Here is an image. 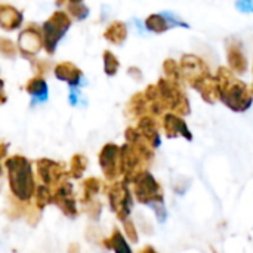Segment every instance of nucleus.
I'll list each match as a JSON object with an SVG mask.
<instances>
[{
  "label": "nucleus",
  "mask_w": 253,
  "mask_h": 253,
  "mask_svg": "<svg viewBox=\"0 0 253 253\" xmlns=\"http://www.w3.org/2000/svg\"><path fill=\"white\" fill-rule=\"evenodd\" d=\"M34 205L39 209H44L47 205L53 203V191L49 185L42 184L36 187V193H34Z\"/></svg>",
  "instance_id": "b1692460"
},
{
  "label": "nucleus",
  "mask_w": 253,
  "mask_h": 253,
  "mask_svg": "<svg viewBox=\"0 0 253 253\" xmlns=\"http://www.w3.org/2000/svg\"><path fill=\"white\" fill-rule=\"evenodd\" d=\"M163 71H165V76L173 82H178V83H182L184 80V74H182V70H181V64H178L175 59L172 58H168L165 59L163 62Z\"/></svg>",
  "instance_id": "393cba45"
},
{
  "label": "nucleus",
  "mask_w": 253,
  "mask_h": 253,
  "mask_svg": "<svg viewBox=\"0 0 253 253\" xmlns=\"http://www.w3.org/2000/svg\"><path fill=\"white\" fill-rule=\"evenodd\" d=\"M44 47L43 43V28H39L34 24H30L19 33L18 37V49L24 58H33L39 53V50Z\"/></svg>",
  "instance_id": "9d476101"
},
{
  "label": "nucleus",
  "mask_w": 253,
  "mask_h": 253,
  "mask_svg": "<svg viewBox=\"0 0 253 253\" xmlns=\"http://www.w3.org/2000/svg\"><path fill=\"white\" fill-rule=\"evenodd\" d=\"M34 71H36V76H43L49 71V62H44V61H37L34 62Z\"/></svg>",
  "instance_id": "7c9ffc66"
},
{
  "label": "nucleus",
  "mask_w": 253,
  "mask_h": 253,
  "mask_svg": "<svg viewBox=\"0 0 253 253\" xmlns=\"http://www.w3.org/2000/svg\"><path fill=\"white\" fill-rule=\"evenodd\" d=\"M82 188H83V194H82V203H89L90 200L95 199V196L99 193L101 190V179L98 178H87L83 181L82 184Z\"/></svg>",
  "instance_id": "5701e85b"
},
{
  "label": "nucleus",
  "mask_w": 253,
  "mask_h": 253,
  "mask_svg": "<svg viewBox=\"0 0 253 253\" xmlns=\"http://www.w3.org/2000/svg\"><path fill=\"white\" fill-rule=\"evenodd\" d=\"M132 184H133V196L141 205L163 206L165 203L163 190L157 182V179L148 170L139 173Z\"/></svg>",
  "instance_id": "39448f33"
},
{
  "label": "nucleus",
  "mask_w": 253,
  "mask_h": 253,
  "mask_svg": "<svg viewBox=\"0 0 253 253\" xmlns=\"http://www.w3.org/2000/svg\"><path fill=\"white\" fill-rule=\"evenodd\" d=\"M68 1H83V0H68Z\"/></svg>",
  "instance_id": "f704fd0d"
},
{
  "label": "nucleus",
  "mask_w": 253,
  "mask_h": 253,
  "mask_svg": "<svg viewBox=\"0 0 253 253\" xmlns=\"http://www.w3.org/2000/svg\"><path fill=\"white\" fill-rule=\"evenodd\" d=\"M123 227H125V234H126L127 240L132 243H136L138 242V233H136L133 221L130 218H127L126 221H123Z\"/></svg>",
  "instance_id": "c756f323"
},
{
  "label": "nucleus",
  "mask_w": 253,
  "mask_h": 253,
  "mask_svg": "<svg viewBox=\"0 0 253 253\" xmlns=\"http://www.w3.org/2000/svg\"><path fill=\"white\" fill-rule=\"evenodd\" d=\"M3 165L7 170V181L12 196L22 202H30L36 193V181L28 159L15 154L4 159Z\"/></svg>",
  "instance_id": "7ed1b4c3"
},
{
  "label": "nucleus",
  "mask_w": 253,
  "mask_h": 253,
  "mask_svg": "<svg viewBox=\"0 0 253 253\" xmlns=\"http://www.w3.org/2000/svg\"><path fill=\"white\" fill-rule=\"evenodd\" d=\"M53 191V205H56L61 212L68 216V218H76L77 216V205H76V197L73 191L71 182H68V178L59 182L52 188Z\"/></svg>",
  "instance_id": "f8f14e48"
},
{
  "label": "nucleus",
  "mask_w": 253,
  "mask_h": 253,
  "mask_svg": "<svg viewBox=\"0 0 253 253\" xmlns=\"http://www.w3.org/2000/svg\"><path fill=\"white\" fill-rule=\"evenodd\" d=\"M157 86L160 89V98L165 111H173L179 116H187L191 113L190 101L182 89V83L165 77L159 80Z\"/></svg>",
  "instance_id": "20e7f679"
},
{
  "label": "nucleus",
  "mask_w": 253,
  "mask_h": 253,
  "mask_svg": "<svg viewBox=\"0 0 253 253\" xmlns=\"http://www.w3.org/2000/svg\"><path fill=\"white\" fill-rule=\"evenodd\" d=\"M22 24V13L10 6V4H1L0 6V25L6 31H13L19 28Z\"/></svg>",
  "instance_id": "f3484780"
},
{
  "label": "nucleus",
  "mask_w": 253,
  "mask_h": 253,
  "mask_svg": "<svg viewBox=\"0 0 253 253\" xmlns=\"http://www.w3.org/2000/svg\"><path fill=\"white\" fill-rule=\"evenodd\" d=\"M6 148H7V145H6L4 142H1V157H3V159L6 157Z\"/></svg>",
  "instance_id": "473e14b6"
},
{
  "label": "nucleus",
  "mask_w": 253,
  "mask_h": 253,
  "mask_svg": "<svg viewBox=\"0 0 253 253\" xmlns=\"http://www.w3.org/2000/svg\"><path fill=\"white\" fill-rule=\"evenodd\" d=\"M129 74H130V76H133L136 80H139V79H141L139 76H142V74H141V71H139L136 67H130V68H129Z\"/></svg>",
  "instance_id": "2f4dec72"
},
{
  "label": "nucleus",
  "mask_w": 253,
  "mask_h": 253,
  "mask_svg": "<svg viewBox=\"0 0 253 253\" xmlns=\"http://www.w3.org/2000/svg\"><path fill=\"white\" fill-rule=\"evenodd\" d=\"M0 52L4 58H15L16 56V46L6 37L0 39Z\"/></svg>",
  "instance_id": "c85d7f7f"
},
{
  "label": "nucleus",
  "mask_w": 253,
  "mask_h": 253,
  "mask_svg": "<svg viewBox=\"0 0 253 253\" xmlns=\"http://www.w3.org/2000/svg\"><path fill=\"white\" fill-rule=\"evenodd\" d=\"M68 13L70 16H73L74 19H84L89 15V7L86 4H83L82 1H68Z\"/></svg>",
  "instance_id": "cd10ccee"
},
{
  "label": "nucleus",
  "mask_w": 253,
  "mask_h": 253,
  "mask_svg": "<svg viewBox=\"0 0 253 253\" xmlns=\"http://www.w3.org/2000/svg\"><path fill=\"white\" fill-rule=\"evenodd\" d=\"M36 168L39 179L50 188H53L64 179L70 178V172L65 170V165L50 159H39L36 162Z\"/></svg>",
  "instance_id": "1a4fd4ad"
},
{
  "label": "nucleus",
  "mask_w": 253,
  "mask_h": 253,
  "mask_svg": "<svg viewBox=\"0 0 253 253\" xmlns=\"http://www.w3.org/2000/svg\"><path fill=\"white\" fill-rule=\"evenodd\" d=\"M104 37L110 43H113V44H117V46L119 44H123L125 40H126V37H127V27H126V24L122 22V21L111 22L107 27V30L104 31Z\"/></svg>",
  "instance_id": "6ab92c4d"
},
{
  "label": "nucleus",
  "mask_w": 253,
  "mask_h": 253,
  "mask_svg": "<svg viewBox=\"0 0 253 253\" xmlns=\"http://www.w3.org/2000/svg\"><path fill=\"white\" fill-rule=\"evenodd\" d=\"M126 111H127V116H129L130 119H136V120H138L139 117L145 116L147 113H150V102H148V99H147V96H145V92H138V93H135V95L130 98Z\"/></svg>",
  "instance_id": "a211bd4d"
},
{
  "label": "nucleus",
  "mask_w": 253,
  "mask_h": 253,
  "mask_svg": "<svg viewBox=\"0 0 253 253\" xmlns=\"http://www.w3.org/2000/svg\"><path fill=\"white\" fill-rule=\"evenodd\" d=\"M104 248L113 249L116 252H130V246L125 242L123 234L117 228H114L113 234L108 239L104 240Z\"/></svg>",
  "instance_id": "4be33fe9"
},
{
  "label": "nucleus",
  "mask_w": 253,
  "mask_h": 253,
  "mask_svg": "<svg viewBox=\"0 0 253 253\" xmlns=\"http://www.w3.org/2000/svg\"><path fill=\"white\" fill-rule=\"evenodd\" d=\"M216 79L219 83L221 101L233 111L243 113L251 108L253 102V86L249 87L245 82L236 77L231 68L219 67L216 71Z\"/></svg>",
  "instance_id": "f03ea898"
},
{
  "label": "nucleus",
  "mask_w": 253,
  "mask_h": 253,
  "mask_svg": "<svg viewBox=\"0 0 253 253\" xmlns=\"http://www.w3.org/2000/svg\"><path fill=\"white\" fill-rule=\"evenodd\" d=\"M25 90H27L30 95L43 99V98H46V95H47V84H46V82L43 80L42 76H34L33 79H30V80L27 82Z\"/></svg>",
  "instance_id": "412c9836"
},
{
  "label": "nucleus",
  "mask_w": 253,
  "mask_h": 253,
  "mask_svg": "<svg viewBox=\"0 0 253 253\" xmlns=\"http://www.w3.org/2000/svg\"><path fill=\"white\" fill-rule=\"evenodd\" d=\"M145 27L153 31V33H165L169 30V24L166 22V19L159 15V13H151L147 19H145Z\"/></svg>",
  "instance_id": "a878e982"
},
{
  "label": "nucleus",
  "mask_w": 253,
  "mask_h": 253,
  "mask_svg": "<svg viewBox=\"0 0 253 253\" xmlns=\"http://www.w3.org/2000/svg\"><path fill=\"white\" fill-rule=\"evenodd\" d=\"M71 27V16L62 10L53 12L43 24V43L44 50L52 55L59 43V40L64 37V34Z\"/></svg>",
  "instance_id": "423d86ee"
},
{
  "label": "nucleus",
  "mask_w": 253,
  "mask_h": 253,
  "mask_svg": "<svg viewBox=\"0 0 253 253\" xmlns=\"http://www.w3.org/2000/svg\"><path fill=\"white\" fill-rule=\"evenodd\" d=\"M87 157L84 156V154H80V153H77V154H74L73 157H71V162H70V178H73V179H80L82 176H83V173L86 172V169H87Z\"/></svg>",
  "instance_id": "aec40b11"
},
{
  "label": "nucleus",
  "mask_w": 253,
  "mask_h": 253,
  "mask_svg": "<svg viewBox=\"0 0 253 253\" xmlns=\"http://www.w3.org/2000/svg\"><path fill=\"white\" fill-rule=\"evenodd\" d=\"M136 129L139 130V133L156 148L160 145V135H159V125L156 122L154 117H151L150 114H145L142 117L138 119V126Z\"/></svg>",
  "instance_id": "2eb2a0df"
},
{
  "label": "nucleus",
  "mask_w": 253,
  "mask_h": 253,
  "mask_svg": "<svg viewBox=\"0 0 253 253\" xmlns=\"http://www.w3.org/2000/svg\"><path fill=\"white\" fill-rule=\"evenodd\" d=\"M120 150L122 147L116 144H105L99 151V166L107 181L113 182L120 175Z\"/></svg>",
  "instance_id": "9b49d317"
},
{
  "label": "nucleus",
  "mask_w": 253,
  "mask_h": 253,
  "mask_svg": "<svg viewBox=\"0 0 253 253\" xmlns=\"http://www.w3.org/2000/svg\"><path fill=\"white\" fill-rule=\"evenodd\" d=\"M129 182L123 181H113L105 188V194L110 202L111 211L116 213L119 221H126L132 212V194L127 187Z\"/></svg>",
  "instance_id": "0eeeda50"
},
{
  "label": "nucleus",
  "mask_w": 253,
  "mask_h": 253,
  "mask_svg": "<svg viewBox=\"0 0 253 253\" xmlns=\"http://www.w3.org/2000/svg\"><path fill=\"white\" fill-rule=\"evenodd\" d=\"M227 61L233 73L243 76L248 71V59L243 52V46L237 40H230L227 43Z\"/></svg>",
  "instance_id": "4468645a"
},
{
  "label": "nucleus",
  "mask_w": 253,
  "mask_h": 253,
  "mask_svg": "<svg viewBox=\"0 0 253 253\" xmlns=\"http://www.w3.org/2000/svg\"><path fill=\"white\" fill-rule=\"evenodd\" d=\"M102 59H104V71L107 76H116V73L119 71L120 62L116 58V55L111 50H104L102 53Z\"/></svg>",
  "instance_id": "bb28decb"
},
{
  "label": "nucleus",
  "mask_w": 253,
  "mask_h": 253,
  "mask_svg": "<svg viewBox=\"0 0 253 253\" xmlns=\"http://www.w3.org/2000/svg\"><path fill=\"white\" fill-rule=\"evenodd\" d=\"M53 73L58 80L67 82L70 86H77L83 76V71L79 67H76L73 62H68V61H62V62L56 64L53 68Z\"/></svg>",
  "instance_id": "dca6fc26"
},
{
  "label": "nucleus",
  "mask_w": 253,
  "mask_h": 253,
  "mask_svg": "<svg viewBox=\"0 0 253 253\" xmlns=\"http://www.w3.org/2000/svg\"><path fill=\"white\" fill-rule=\"evenodd\" d=\"M163 129L168 138H178L184 136L187 141L193 139V135L190 129L187 127V123L184 122L182 116L176 113H166L163 116Z\"/></svg>",
  "instance_id": "ddd939ff"
},
{
  "label": "nucleus",
  "mask_w": 253,
  "mask_h": 253,
  "mask_svg": "<svg viewBox=\"0 0 253 253\" xmlns=\"http://www.w3.org/2000/svg\"><path fill=\"white\" fill-rule=\"evenodd\" d=\"M125 138L126 144L120 150V175L130 184L139 173L148 170L154 160V147L136 127H127Z\"/></svg>",
  "instance_id": "f257e3e1"
},
{
  "label": "nucleus",
  "mask_w": 253,
  "mask_h": 253,
  "mask_svg": "<svg viewBox=\"0 0 253 253\" xmlns=\"http://www.w3.org/2000/svg\"><path fill=\"white\" fill-rule=\"evenodd\" d=\"M181 70L184 74V80L194 89V86L202 82L203 79H206L208 76H211V70L209 65L197 55L193 53H187L182 55L181 58Z\"/></svg>",
  "instance_id": "6e6552de"
},
{
  "label": "nucleus",
  "mask_w": 253,
  "mask_h": 253,
  "mask_svg": "<svg viewBox=\"0 0 253 253\" xmlns=\"http://www.w3.org/2000/svg\"><path fill=\"white\" fill-rule=\"evenodd\" d=\"M144 252H156V251H154V249H153V248H144V249H141V253H144Z\"/></svg>",
  "instance_id": "72a5a7b5"
}]
</instances>
